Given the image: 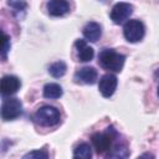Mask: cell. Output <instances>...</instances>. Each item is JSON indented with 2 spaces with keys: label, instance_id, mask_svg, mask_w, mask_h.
I'll return each mask as SVG.
<instances>
[{
  "label": "cell",
  "instance_id": "cell-17",
  "mask_svg": "<svg viewBox=\"0 0 159 159\" xmlns=\"http://www.w3.org/2000/svg\"><path fill=\"white\" fill-rule=\"evenodd\" d=\"M24 159H47L48 158V153L43 149L41 150H32V152H29L27 154H25L22 157Z\"/></svg>",
  "mask_w": 159,
  "mask_h": 159
},
{
  "label": "cell",
  "instance_id": "cell-9",
  "mask_svg": "<svg viewBox=\"0 0 159 159\" xmlns=\"http://www.w3.org/2000/svg\"><path fill=\"white\" fill-rule=\"evenodd\" d=\"M21 86L20 80L16 76H4L1 80V94L2 96H11L19 91Z\"/></svg>",
  "mask_w": 159,
  "mask_h": 159
},
{
  "label": "cell",
  "instance_id": "cell-7",
  "mask_svg": "<svg viewBox=\"0 0 159 159\" xmlns=\"http://www.w3.org/2000/svg\"><path fill=\"white\" fill-rule=\"evenodd\" d=\"M117 84H118V80L114 75L112 73H107L104 75L101 80H99V83H98V89L99 92L102 93L103 97L108 98L111 97L116 89H117Z\"/></svg>",
  "mask_w": 159,
  "mask_h": 159
},
{
  "label": "cell",
  "instance_id": "cell-11",
  "mask_svg": "<svg viewBox=\"0 0 159 159\" xmlns=\"http://www.w3.org/2000/svg\"><path fill=\"white\" fill-rule=\"evenodd\" d=\"M75 47H76V51H77V57L81 62H88L93 58L94 51L91 46L87 45V42L84 40H76Z\"/></svg>",
  "mask_w": 159,
  "mask_h": 159
},
{
  "label": "cell",
  "instance_id": "cell-18",
  "mask_svg": "<svg viewBox=\"0 0 159 159\" xmlns=\"http://www.w3.org/2000/svg\"><path fill=\"white\" fill-rule=\"evenodd\" d=\"M7 5L14 9V11L20 12V11H25V9L27 7L26 1L24 0H7Z\"/></svg>",
  "mask_w": 159,
  "mask_h": 159
},
{
  "label": "cell",
  "instance_id": "cell-15",
  "mask_svg": "<svg viewBox=\"0 0 159 159\" xmlns=\"http://www.w3.org/2000/svg\"><path fill=\"white\" fill-rule=\"evenodd\" d=\"M129 155V149L124 144H116L113 148H111V152H108L107 158H127Z\"/></svg>",
  "mask_w": 159,
  "mask_h": 159
},
{
  "label": "cell",
  "instance_id": "cell-5",
  "mask_svg": "<svg viewBox=\"0 0 159 159\" xmlns=\"http://www.w3.org/2000/svg\"><path fill=\"white\" fill-rule=\"evenodd\" d=\"M22 114V103L19 98H9L2 102L1 117L4 120H12Z\"/></svg>",
  "mask_w": 159,
  "mask_h": 159
},
{
  "label": "cell",
  "instance_id": "cell-12",
  "mask_svg": "<svg viewBox=\"0 0 159 159\" xmlns=\"http://www.w3.org/2000/svg\"><path fill=\"white\" fill-rule=\"evenodd\" d=\"M82 32H83V36H84L88 41L96 42V41L99 40V37H101V35H102V27H101V25H99L98 22L89 21V22H87V24L84 25Z\"/></svg>",
  "mask_w": 159,
  "mask_h": 159
},
{
  "label": "cell",
  "instance_id": "cell-4",
  "mask_svg": "<svg viewBox=\"0 0 159 159\" xmlns=\"http://www.w3.org/2000/svg\"><path fill=\"white\" fill-rule=\"evenodd\" d=\"M145 34L144 24L139 20H129L123 26V35L128 42H139Z\"/></svg>",
  "mask_w": 159,
  "mask_h": 159
},
{
  "label": "cell",
  "instance_id": "cell-10",
  "mask_svg": "<svg viewBox=\"0 0 159 159\" xmlns=\"http://www.w3.org/2000/svg\"><path fill=\"white\" fill-rule=\"evenodd\" d=\"M47 11L51 16H63L70 11V4L67 0H50L47 2Z\"/></svg>",
  "mask_w": 159,
  "mask_h": 159
},
{
  "label": "cell",
  "instance_id": "cell-13",
  "mask_svg": "<svg viewBox=\"0 0 159 159\" xmlns=\"http://www.w3.org/2000/svg\"><path fill=\"white\" fill-rule=\"evenodd\" d=\"M63 93L62 87L58 83H47L43 87V97L48 99H56L60 98Z\"/></svg>",
  "mask_w": 159,
  "mask_h": 159
},
{
  "label": "cell",
  "instance_id": "cell-16",
  "mask_svg": "<svg viewBox=\"0 0 159 159\" xmlns=\"http://www.w3.org/2000/svg\"><path fill=\"white\" fill-rule=\"evenodd\" d=\"M66 70H67L66 63L63 61H57L48 67V73L55 78H60L66 73Z\"/></svg>",
  "mask_w": 159,
  "mask_h": 159
},
{
  "label": "cell",
  "instance_id": "cell-20",
  "mask_svg": "<svg viewBox=\"0 0 159 159\" xmlns=\"http://www.w3.org/2000/svg\"><path fill=\"white\" fill-rule=\"evenodd\" d=\"M158 96H159V87H158Z\"/></svg>",
  "mask_w": 159,
  "mask_h": 159
},
{
  "label": "cell",
  "instance_id": "cell-8",
  "mask_svg": "<svg viewBox=\"0 0 159 159\" xmlns=\"http://www.w3.org/2000/svg\"><path fill=\"white\" fill-rule=\"evenodd\" d=\"M98 73L96 68L93 67H82L78 71H76L73 80L77 83H86V84H93L97 81Z\"/></svg>",
  "mask_w": 159,
  "mask_h": 159
},
{
  "label": "cell",
  "instance_id": "cell-6",
  "mask_svg": "<svg viewBox=\"0 0 159 159\" xmlns=\"http://www.w3.org/2000/svg\"><path fill=\"white\" fill-rule=\"evenodd\" d=\"M133 14V5L129 2H117L111 10V19L114 24H122Z\"/></svg>",
  "mask_w": 159,
  "mask_h": 159
},
{
  "label": "cell",
  "instance_id": "cell-19",
  "mask_svg": "<svg viewBox=\"0 0 159 159\" xmlns=\"http://www.w3.org/2000/svg\"><path fill=\"white\" fill-rule=\"evenodd\" d=\"M10 50V37L2 32V50H1V57L2 60H6V56H7V52Z\"/></svg>",
  "mask_w": 159,
  "mask_h": 159
},
{
  "label": "cell",
  "instance_id": "cell-3",
  "mask_svg": "<svg viewBox=\"0 0 159 159\" xmlns=\"http://www.w3.org/2000/svg\"><path fill=\"white\" fill-rule=\"evenodd\" d=\"M117 137V132L113 127H108L103 133H96L92 135V144L98 154H102L111 149L113 139Z\"/></svg>",
  "mask_w": 159,
  "mask_h": 159
},
{
  "label": "cell",
  "instance_id": "cell-14",
  "mask_svg": "<svg viewBox=\"0 0 159 159\" xmlns=\"http://www.w3.org/2000/svg\"><path fill=\"white\" fill-rule=\"evenodd\" d=\"M92 157V148L87 143H81L75 148L73 152V158H80V159H89Z\"/></svg>",
  "mask_w": 159,
  "mask_h": 159
},
{
  "label": "cell",
  "instance_id": "cell-1",
  "mask_svg": "<svg viewBox=\"0 0 159 159\" xmlns=\"http://www.w3.org/2000/svg\"><path fill=\"white\" fill-rule=\"evenodd\" d=\"M124 61H125L124 55L112 48H103L98 55L99 65L103 68L108 71H113V72H120L124 66Z\"/></svg>",
  "mask_w": 159,
  "mask_h": 159
},
{
  "label": "cell",
  "instance_id": "cell-2",
  "mask_svg": "<svg viewBox=\"0 0 159 159\" xmlns=\"http://www.w3.org/2000/svg\"><path fill=\"white\" fill-rule=\"evenodd\" d=\"M34 120L43 127H52L60 123L61 114L56 107L52 106H43L39 108L34 114Z\"/></svg>",
  "mask_w": 159,
  "mask_h": 159
}]
</instances>
